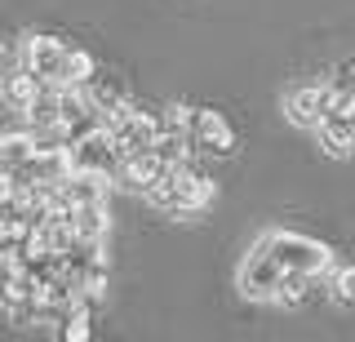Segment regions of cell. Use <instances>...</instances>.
<instances>
[{
	"label": "cell",
	"mask_w": 355,
	"mask_h": 342,
	"mask_svg": "<svg viewBox=\"0 0 355 342\" xmlns=\"http://www.w3.org/2000/svg\"><path fill=\"white\" fill-rule=\"evenodd\" d=\"M40 94V76H31L27 67H14L0 80V103L9 107V112H18V116H27V107H31V98Z\"/></svg>",
	"instance_id": "13"
},
{
	"label": "cell",
	"mask_w": 355,
	"mask_h": 342,
	"mask_svg": "<svg viewBox=\"0 0 355 342\" xmlns=\"http://www.w3.org/2000/svg\"><path fill=\"white\" fill-rule=\"evenodd\" d=\"M329 284H333V302H342V307H355V267H342V271H333V275H329Z\"/></svg>",
	"instance_id": "19"
},
{
	"label": "cell",
	"mask_w": 355,
	"mask_h": 342,
	"mask_svg": "<svg viewBox=\"0 0 355 342\" xmlns=\"http://www.w3.org/2000/svg\"><path fill=\"white\" fill-rule=\"evenodd\" d=\"M62 191L71 205H98L107 200V178H98V173H85V169H71L62 178Z\"/></svg>",
	"instance_id": "14"
},
{
	"label": "cell",
	"mask_w": 355,
	"mask_h": 342,
	"mask_svg": "<svg viewBox=\"0 0 355 342\" xmlns=\"http://www.w3.org/2000/svg\"><path fill=\"white\" fill-rule=\"evenodd\" d=\"M107 227H111V218H107V200H98V205H76V214H71V231L80 240H103L107 236Z\"/></svg>",
	"instance_id": "15"
},
{
	"label": "cell",
	"mask_w": 355,
	"mask_h": 342,
	"mask_svg": "<svg viewBox=\"0 0 355 342\" xmlns=\"http://www.w3.org/2000/svg\"><path fill=\"white\" fill-rule=\"evenodd\" d=\"M94 53H85V49H67L62 53V76H58V85H85L89 76H94Z\"/></svg>",
	"instance_id": "17"
},
{
	"label": "cell",
	"mask_w": 355,
	"mask_h": 342,
	"mask_svg": "<svg viewBox=\"0 0 355 342\" xmlns=\"http://www.w3.org/2000/svg\"><path fill=\"white\" fill-rule=\"evenodd\" d=\"M311 298V275H297V271H284L280 275V289H275V302L288 307V311H297Z\"/></svg>",
	"instance_id": "16"
},
{
	"label": "cell",
	"mask_w": 355,
	"mask_h": 342,
	"mask_svg": "<svg viewBox=\"0 0 355 342\" xmlns=\"http://www.w3.org/2000/svg\"><path fill=\"white\" fill-rule=\"evenodd\" d=\"M258 249H266L284 271L311 275V280H315V275H324V271L333 267L329 245H320V240H311V236H297V231H271V236H266Z\"/></svg>",
	"instance_id": "2"
},
{
	"label": "cell",
	"mask_w": 355,
	"mask_h": 342,
	"mask_svg": "<svg viewBox=\"0 0 355 342\" xmlns=\"http://www.w3.org/2000/svg\"><path fill=\"white\" fill-rule=\"evenodd\" d=\"M31 156V134L27 129H14V134H0V164L5 169H14Z\"/></svg>",
	"instance_id": "18"
},
{
	"label": "cell",
	"mask_w": 355,
	"mask_h": 342,
	"mask_svg": "<svg viewBox=\"0 0 355 342\" xmlns=\"http://www.w3.org/2000/svg\"><path fill=\"white\" fill-rule=\"evenodd\" d=\"M27 298H31L27 262L18 258V249L0 253V302H5V311H9V307H18V302H27Z\"/></svg>",
	"instance_id": "10"
},
{
	"label": "cell",
	"mask_w": 355,
	"mask_h": 342,
	"mask_svg": "<svg viewBox=\"0 0 355 342\" xmlns=\"http://www.w3.org/2000/svg\"><path fill=\"white\" fill-rule=\"evenodd\" d=\"M103 125L111 129V142H116L120 160L138 156V151H151V147H155V138H160V116L138 112L133 103H125L116 116H107Z\"/></svg>",
	"instance_id": "3"
},
{
	"label": "cell",
	"mask_w": 355,
	"mask_h": 342,
	"mask_svg": "<svg viewBox=\"0 0 355 342\" xmlns=\"http://www.w3.org/2000/svg\"><path fill=\"white\" fill-rule=\"evenodd\" d=\"M284 112L297 129H315V120L324 116V85H297V89H288Z\"/></svg>",
	"instance_id": "11"
},
{
	"label": "cell",
	"mask_w": 355,
	"mask_h": 342,
	"mask_svg": "<svg viewBox=\"0 0 355 342\" xmlns=\"http://www.w3.org/2000/svg\"><path fill=\"white\" fill-rule=\"evenodd\" d=\"M160 173H164V160L155 156V147H151V151H138V156L120 160V173H116L111 182L125 187V191H138V196H142L155 178H160Z\"/></svg>",
	"instance_id": "9"
},
{
	"label": "cell",
	"mask_w": 355,
	"mask_h": 342,
	"mask_svg": "<svg viewBox=\"0 0 355 342\" xmlns=\"http://www.w3.org/2000/svg\"><path fill=\"white\" fill-rule=\"evenodd\" d=\"M85 89V98H89V107H94L98 116H116L120 107L129 103V89H125V80H120V76H111V71H98L94 67V76H89V80L80 85Z\"/></svg>",
	"instance_id": "8"
},
{
	"label": "cell",
	"mask_w": 355,
	"mask_h": 342,
	"mask_svg": "<svg viewBox=\"0 0 355 342\" xmlns=\"http://www.w3.org/2000/svg\"><path fill=\"white\" fill-rule=\"evenodd\" d=\"M142 196H147L151 209H160V214L187 218V214H200V209L214 205L218 187H214V178H209V173L196 164V156H187L182 164H164V173H160V178H155Z\"/></svg>",
	"instance_id": "1"
},
{
	"label": "cell",
	"mask_w": 355,
	"mask_h": 342,
	"mask_svg": "<svg viewBox=\"0 0 355 342\" xmlns=\"http://www.w3.org/2000/svg\"><path fill=\"white\" fill-rule=\"evenodd\" d=\"M280 275H284V267L271 258V253H266V249H253L249 258H244V267H240V293L253 298V302L275 298V289H280Z\"/></svg>",
	"instance_id": "6"
},
{
	"label": "cell",
	"mask_w": 355,
	"mask_h": 342,
	"mask_svg": "<svg viewBox=\"0 0 355 342\" xmlns=\"http://www.w3.org/2000/svg\"><path fill=\"white\" fill-rule=\"evenodd\" d=\"M0 53H5V40H0Z\"/></svg>",
	"instance_id": "21"
},
{
	"label": "cell",
	"mask_w": 355,
	"mask_h": 342,
	"mask_svg": "<svg viewBox=\"0 0 355 342\" xmlns=\"http://www.w3.org/2000/svg\"><path fill=\"white\" fill-rule=\"evenodd\" d=\"M333 80H338V85H342V89H347V94L355 98V62H351V67H342L338 76H333Z\"/></svg>",
	"instance_id": "20"
},
{
	"label": "cell",
	"mask_w": 355,
	"mask_h": 342,
	"mask_svg": "<svg viewBox=\"0 0 355 342\" xmlns=\"http://www.w3.org/2000/svg\"><path fill=\"white\" fill-rule=\"evenodd\" d=\"M62 53H67V45L58 36H31L27 40V49H22V67H27L31 76H40V80H53L58 85V76H62Z\"/></svg>",
	"instance_id": "7"
},
{
	"label": "cell",
	"mask_w": 355,
	"mask_h": 342,
	"mask_svg": "<svg viewBox=\"0 0 355 342\" xmlns=\"http://www.w3.org/2000/svg\"><path fill=\"white\" fill-rule=\"evenodd\" d=\"M187 138H191V151H200V156H218V160L236 156V147H240V138H236V129L227 125V116L222 112H200V107L191 112Z\"/></svg>",
	"instance_id": "5"
},
{
	"label": "cell",
	"mask_w": 355,
	"mask_h": 342,
	"mask_svg": "<svg viewBox=\"0 0 355 342\" xmlns=\"http://www.w3.org/2000/svg\"><path fill=\"white\" fill-rule=\"evenodd\" d=\"M315 134H320V147L329 156H351L355 151V120L338 116V112H324L315 120Z\"/></svg>",
	"instance_id": "12"
},
{
	"label": "cell",
	"mask_w": 355,
	"mask_h": 342,
	"mask_svg": "<svg viewBox=\"0 0 355 342\" xmlns=\"http://www.w3.org/2000/svg\"><path fill=\"white\" fill-rule=\"evenodd\" d=\"M67 156H71V169L98 173V178H107V182L120 173V151H116V142H111V129L103 125V120H98L94 129H85L80 138H71Z\"/></svg>",
	"instance_id": "4"
}]
</instances>
